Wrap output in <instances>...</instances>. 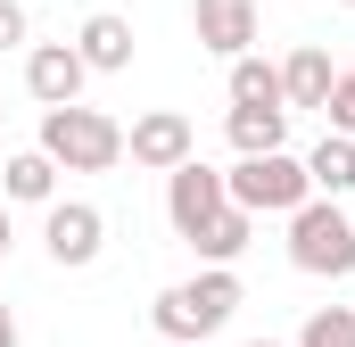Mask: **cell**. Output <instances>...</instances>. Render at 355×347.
Listing matches in <instances>:
<instances>
[{
	"label": "cell",
	"instance_id": "cell-1",
	"mask_svg": "<svg viewBox=\"0 0 355 347\" xmlns=\"http://www.w3.org/2000/svg\"><path fill=\"white\" fill-rule=\"evenodd\" d=\"M157 331H166V347H207L232 314H240V281H232V264H207L198 281H174L157 306Z\"/></svg>",
	"mask_w": 355,
	"mask_h": 347
},
{
	"label": "cell",
	"instance_id": "cell-2",
	"mask_svg": "<svg viewBox=\"0 0 355 347\" xmlns=\"http://www.w3.org/2000/svg\"><path fill=\"white\" fill-rule=\"evenodd\" d=\"M42 158L58 174H107L116 158H124V124L116 116H99V108H50L42 116Z\"/></svg>",
	"mask_w": 355,
	"mask_h": 347
},
{
	"label": "cell",
	"instance_id": "cell-3",
	"mask_svg": "<svg viewBox=\"0 0 355 347\" xmlns=\"http://www.w3.org/2000/svg\"><path fill=\"white\" fill-rule=\"evenodd\" d=\"M223 198L240 215H297L314 198V182H306V166L289 149H272V158H240V166L223 174Z\"/></svg>",
	"mask_w": 355,
	"mask_h": 347
},
{
	"label": "cell",
	"instance_id": "cell-4",
	"mask_svg": "<svg viewBox=\"0 0 355 347\" xmlns=\"http://www.w3.org/2000/svg\"><path fill=\"white\" fill-rule=\"evenodd\" d=\"M289 264L297 273H322V281L355 273V223L339 215V198H306L289 215Z\"/></svg>",
	"mask_w": 355,
	"mask_h": 347
},
{
	"label": "cell",
	"instance_id": "cell-5",
	"mask_svg": "<svg viewBox=\"0 0 355 347\" xmlns=\"http://www.w3.org/2000/svg\"><path fill=\"white\" fill-rule=\"evenodd\" d=\"M223 207H232V198H223V174H215V166H198V158H190V166L166 174V215H174L182 240H198V232H207Z\"/></svg>",
	"mask_w": 355,
	"mask_h": 347
},
{
	"label": "cell",
	"instance_id": "cell-6",
	"mask_svg": "<svg viewBox=\"0 0 355 347\" xmlns=\"http://www.w3.org/2000/svg\"><path fill=\"white\" fill-rule=\"evenodd\" d=\"M124 149H132V166H149V174H174L198 158V141H190V116H174V108H149L132 133H124Z\"/></svg>",
	"mask_w": 355,
	"mask_h": 347
},
{
	"label": "cell",
	"instance_id": "cell-7",
	"mask_svg": "<svg viewBox=\"0 0 355 347\" xmlns=\"http://www.w3.org/2000/svg\"><path fill=\"white\" fill-rule=\"evenodd\" d=\"M83 58H75V42H42V50H33V58H25V91H33V99H42V116H50V108H75V99H83Z\"/></svg>",
	"mask_w": 355,
	"mask_h": 347
},
{
	"label": "cell",
	"instance_id": "cell-8",
	"mask_svg": "<svg viewBox=\"0 0 355 347\" xmlns=\"http://www.w3.org/2000/svg\"><path fill=\"white\" fill-rule=\"evenodd\" d=\"M190 25H198V50L248 58V42H257V0H190Z\"/></svg>",
	"mask_w": 355,
	"mask_h": 347
},
{
	"label": "cell",
	"instance_id": "cell-9",
	"mask_svg": "<svg viewBox=\"0 0 355 347\" xmlns=\"http://www.w3.org/2000/svg\"><path fill=\"white\" fill-rule=\"evenodd\" d=\"M42 240H50V257H58V264H91V257H99V240H107V215L83 207V198H58L50 223H42Z\"/></svg>",
	"mask_w": 355,
	"mask_h": 347
},
{
	"label": "cell",
	"instance_id": "cell-10",
	"mask_svg": "<svg viewBox=\"0 0 355 347\" xmlns=\"http://www.w3.org/2000/svg\"><path fill=\"white\" fill-rule=\"evenodd\" d=\"M75 58H83L91 75H124L132 67V25L124 17H91L83 33H75Z\"/></svg>",
	"mask_w": 355,
	"mask_h": 347
},
{
	"label": "cell",
	"instance_id": "cell-11",
	"mask_svg": "<svg viewBox=\"0 0 355 347\" xmlns=\"http://www.w3.org/2000/svg\"><path fill=\"white\" fill-rule=\"evenodd\" d=\"M331 83H339L331 50H297L281 67V108H331Z\"/></svg>",
	"mask_w": 355,
	"mask_h": 347
},
{
	"label": "cell",
	"instance_id": "cell-12",
	"mask_svg": "<svg viewBox=\"0 0 355 347\" xmlns=\"http://www.w3.org/2000/svg\"><path fill=\"white\" fill-rule=\"evenodd\" d=\"M0 190H8V198H25V207H58V166H50L42 149H25V158H8V166H0Z\"/></svg>",
	"mask_w": 355,
	"mask_h": 347
},
{
	"label": "cell",
	"instance_id": "cell-13",
	"mask_svg": "<svg viewBox=\"0 0 355 347\" xmlns=\"http://www.w3.org/2000/svg\"><path fill=\"white\" fill-rule=\"evenodd\" d=\"M289 133V108H232V149L240 158H272Z\"/></svg>",
	"mask_w": 355,
	"mask_h": 347
},
{
	"label": "cell",
	"instance_id": "cell-14",
	"mask_svg": "<svg viewBox=\"0 0 355 347\" xmlns=\"http://www.w3.org/2000/svg\"><path fill=\"white\" fill-rule=\"evenodd\" d=\"M306 182H314L322 198H339V190H355V141H339V133H322V149L306 158Z\"/></svg>",
	"mask_w": 355,
	"mask_h": 347
},
{
	"label": "cell",
	"instance_id": "cell-15",
	"mask_svg": "<svg viewBox=\"0 0 355 347\" xmlns=\"http://www.w3.org/2000/svg\"><path fill=\"white\" fill-rule=\"evenodd\" d=\"M232 108H281V67H265L257 50L232 58Z\"/></svg>",
	"mask_w": 355,
	"mask_h": 347
},
{
	"label": "cell",
	"instance_id": "cell-16",
	"mask_svg": "<svg viewBox=\"0 0 355 347\" xmlns=\"http://www.w3.org/2000/svg\"><path fill=\"white\" fill-rule=\"evenodd\" d=\"M248 232H257V215H240V207H223V215H215V223H207V232H198L190 248H198L207 264H232L240 248H248Z\"/></svg>",
	"mask_w": 355,
	"mask_h": 347
},
{
	"label": "cell",
	"instance_id": "cell-17",
	"mask_svg": "<svg viewBox=\"0 0 355 347\" xmlns=\"http://www.w3.org/2000/svg\"><path fill=\"white\" fill-rule=\"evenodd\" d=\"M297 347H355V306H314Z\"/></svg>",
	"mask_w": 355,
	"mask_h": 347
},
{
	"label": "cell",
	"instance_id": "cell-18",
	"mask_svg": "<svg viewBox=\"0 0 355 347\" xmlns=\"http://www.w3.org/2000/svg\"><path fill=\"white\" fill-rule=\"evenodd\" d=\"M322 116H331L339 141H355V67H339V83H331V108H322Z\"/></svg>",
	"mask_w": 355,
	"mask_h": 347
},
{
	"label": "cell",
	"instance_id": "cell-19",
	"mask_svg": "<svg viewBox=\"0 0 355 347\" xmlns=\"http://www.w3.org/2000/svg\"><path fill=\"white\" fill-rule=\"evenodd\" d=\"M17 42H25V8H17V0H0V50H17Z\"/></svg>",
	"mask_w": 355,
	"mask_h": 347
},
{
	"label": "cell",
	"instance_id": "cell-20",
	"mask_svg": "<svg viewBox=\"0 0 355 347\" xmlns=\"http://www.w3.org/2000/svg\"><path fill=\"white\" fill-rule=\"evenodd\" d=\"M0 347H17V314L8 306H0Z\"/></svg>",
	"mask_w": 355,
	"mask_h": 347
},
{
	"label": "cell",
	"instance_id": "cell-21",
	"mask_svg": "<svg viewBox=\"0 0 355 347\" xmlns=\"http://www.w3.org/2000/svg\"><path fill=\"white\" fill-rule=\"evenodd\" d=\"M0 264H8V207H0Z\"/></svg>",
	"mask_w": 355,
	"mask_h": 347
},
{
	"label": "cell",
	"instance_id": "cell-22",
	"mask_svg": "<svg viewBox=\"0 0 355 347\" xmlns=\"http://www.w3.org/2000/svg\"><path fill=\"white\" fill-rule=\"evenodd\" d=\"M248 347H272V339H248Z\"/></svg>",
	"mask_w": 355,
	"mask_h": 347
},
{
	"label": "cell",
	"instance_id": "cell-23",
	"mask_svg": "<svg viewBox=\"0 0 355 347\" xmlns=\"http://www.w3.org/2000/svg\"><path fill=\"white\" fill-rule=\"evenodd\" d=\"M339 8H355V0H339Z\"/></svg>",
	"mask_w": 355,
	"mask_h": 347
},
{
	"label": "cell",
	"instance_id": "cell-24",
	"mask_svg": "<svg viewBox=\"0 0 355 347\" xmlns=\"http://www.w3.org/2000/svg\"><path fill=\"white\" fill-rule=\"evenodd\" d=\"M0 116H8V108H0Z\"/></svg>",
	"mask_w": 355,
	"mask_h": 347
}]
</instances>
